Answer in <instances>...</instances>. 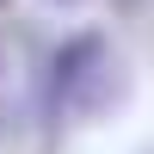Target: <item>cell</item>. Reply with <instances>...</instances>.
Masks as SVG:
<instances>
[{
    "instance_id": "6da1fadb",
    "label": "cell",
    "mask_w": 154,
    "mask_h": 154,
    "mask_svg": "<svg viewBox=\"0 0 154 154\" xmlns=\"http://www.w3.org/2000/svg\"><path fill=\"white\" fill-rule=\"evenodd\" d=\"M123 99H130V68L105 31L62 37L37 74V117L49 136H62L68 123H105L111 111H123Z\"/></svg>"
},
{
    "instance_id": "7a4b0ae2",
    "label": "cell",
    "mask_w": 154,
    "mask_h": 154,
    "mask_svg": "<svg viewBox=\"0 0 154 154\" xmlns=\"http://www.w3.org/2000/svg\"><path fill=\"white\" fill-rule=\"evenodd\" d=\"M136 6H142V0H117V12H136Z\"/></svg>"
},
{
    "instance_id": "3957f363",
    "label": "cell",
    "mask_w": 154,
    "mask_h": 154,
    "mask_svg": "<svg viewBox=\"0 0 154 154\" xmlns=\"http://www.w3.org/2000/svg\"><path fill=\"white\" fill-rule=\"evenodd\" d=\"M49 6H80V0H49Z\"/></svg>"
},
{
    "instance_id": "277c9868",
    "label": "cell",
    "mask_w": 154,
    "mask_h": 154,
    "mask_svg": "<svg viewBox=\"0 0 154 154\" xmlns=\"http://www.w3.org/2000/svg\"><path fill=\"white\" fill-rule=\"evenodd\" d=\"M6 6H12V0H0V12H6Z\"/></svg>"
}]
</instances>
